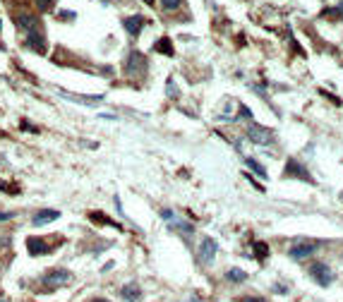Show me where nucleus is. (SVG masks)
<instances>
[{
	"mask_svg": "<svg viewBox=\"0 0 343 302\" xmlns=\"http://www.w3.org/2000/svg\"><path fill=\"white\" fill-rule=\"evenodd\" d=\"M60 218V211L56 209H41L39 214H34V226H44V223H51V221H58Z\"/></svg>",
	"mask_w": 343,
	"mask_h": 302,
	"instance_id": "obj_11",
	"label": "nucleus"
},
{
	"mask_svg": "<svg viewBox=\"0 0 343 302\" xmlns=\"http://www.w3.org/2000/svg\"><path fill=\"white\" fill-rule=\"evenodd\" d=\"M247 137L252 139V144L257 146H269V144H274V132L264 125H257V122H250V127H247Z\"/></svg>",
	"mask_w": 343,
	"mask_h": 302,
	"instance_id": "obj_3",
	"label": "nucleus"
},
{
	"mask_svg": "<svg viewBox=\"0 0 343 302\" xmlns=\"http://www.w3.org/2000/svg\"><path fill=\"white\" fill-rule=\"evenodd\" d=\"M283 175L286 178H298V180H302V183H314V178H312V173L305 168V163L295 161V159H288L286 168H283Z\"/></svg>",
	"mask_w": 343,
	"mask_h": 302,
	"instance_id": "obj_4",
	"label": "nucleus"
},
{
	"mask_svg": "<svg viewBox=\"0 0 343 302\" xmlns=\"http://www.w3.org/2000/svg\"><path fill=\"white\" fill-rule=\"evenodd\" d=\"M24 46L32 48V51H36V53H46L44 34H27V36H24Z\"/></svg>",
	"mask_w": 343,
	"mask_h": 302,
	"instance_id": "obj_10",
	"label": "nucleus"
},
{
	"mask_svg": "<svg viewBox=\"0 0 343 302\" xmlns=\"http://www.w3.org/2000/svg\"><path fill=\"white\" fill-rule=\"evenodd\" d=\"M243 302H266V300L259 297V295H247V297H243Z\"/></svg>",
	"mask_w": 343,
	"mask_h": 302,
	"instance_id": "obj_22",
	"label": "nucleus"
},
{
	"mask_svg": "<svg viewBox=\"0 0 343 302\" xmlns=\"http://www.w3.org/2000/svg\"><path fill=\"white\" fill-rule=\"evenodd\" d=\"M89 218H91L94 223H99V226H113V228H120L118 223H115V221H111V218H108L106 214H99V211H91V214H89Z\"/></svg>",
	"mask_w": 343,
	"mask_h": 302,
	"instance_id": "obj_14",
	"label": "nucleus"
},
{
	"mask_svg": "<svg viewBox=\"0 0 343 302\" xmlns=\"http://www.w3.org/2000/svg\"><path fill=\"white\" fill-rule=\"evenodd\" d=\"M120 295L125 297V302L139 300V285H137V283H127V285H122L120 288Z\"/></svg>",
	"mask_w": 343,
	"mask_h": 302,
	"instance_id": "obj_13",
	"label": "nucleus"
},
{
	"mask_svg": "<svg viewBox=\"0 0 343 302\" xmlns=\"http://www.w3.org/2000/svg\"><path fill=\"white\" fill-rule=\"evenodd\" d=\"M219 252V242L214 237H202L200 240V247H197V257H200L202 266H211L214 264V257Z\"/></svg>",
	"mask_w": 343,
	"mask_h": 302,
	"instance_id": "obj_2",
	"label": "nucleus"
},
{
	"mask_svg": "<svg viewBox=\"0 0 343 302\" xmlns=\"http://www.w3.org/2000/svg\"><path fill=\"white\" fill-rule=\"evenodd\" d=\"M144 70H146V58L142 53L132 51L130 58H127V75H142Z\"/></svg>",
	"mask_w": 343,
	"mask_h": 302,
	"instance_id": "obj_7",
	"label": "nucleus"
},
{
	"mask_svg": "<svg viewBox=\"0 0 343 302\" xmlns=\"http://www.w3.org/2000/svg\"><path fill=\"white\" fill-rule=\"evenodd\" d=\"M15 22H17L20 29H24V36H27V34H41V29H44V27H41V20L34 17V15H27V12H24V15H17Z\"/></svg>",
	"mask_w": 343,
	"mask_h": 302,
	"instance_id": "obj_6",
	"label": "nucleus"
},
{
	"mask_svg": "<svg viewBox=\"0 0 343 302\" xmlns=\"http://www.w3.org/2000/svg\"><path fill=\"white\" fill-rule=\"evenodd\" d=\"M321 15H324V17H331V20H343V5H338V8H326Z\"/></svg>",
	"mask_w": 343,
	"mask_h": 302,
	"instance_id": "obj_16",
	"label": "nucleus"
},
{
	"mask_svg": "<svg viewBox=\"0 0 343 302\" xmlns=\"http://www.w3.org/2000/svg\"><path fill=\"white\" fill-rule=\"evenodd\" d=\"M70 280H72V273L67 269H51L41 276V285H44V290H56V288L65 285Z\"/></svg>",
	"mask_w": 343,
	"mask_h": 302,
	"instance_id": "obj_1",
	"label": "nucleus"
},
{
	"mask_svg": "<svg viewBox=\"0 0 343 302\" xmlns=\"http://www.w3.org/2000/svg\"><path fill=\"white\" fill-rule=\"evenodd\" d=\"M255 254H257V259H266V254H269L266 242H255Z\"/></svg>",
	"mask_w": 343,
	"mask_h": 302,
	"instance_id": "obj_19",
	"label": "nucleus"
},
{
	"mask_svg": "<svg viewBox=\"0 0 343 302\" xmlns=\"http://www.w3.org/2000/svg\"><path fill=\"white\" fill-rule=\"evenodd\" d=\"M310 276L319 285H329L333 280V271L329 269V264H324V261H312L310 264Z\"/></svg>",
	"mask_w": 343,
	"mask_h": 302,
	"instance_id": "obj_5",
	"label": "nucleus"
},
{
	"mask_svg": "<svg viewBox=\"0 0 343 302\" xmlns=\"http://www.w3.org/2000/svg\"><path fill=\"white\" fill-rule=\"evenodd\" d=\"M317 249V245L314 242H295L293 247L288 249V257L290 259H307Z\"/></svg>",
	"mask_w": 343,
	"mask_h": 302,
	"instance_id": "obj_8",
	"label": "nucleus"
},
{
	"mask_svg": "<svg viewBox=\"0 0 343 302\" xmlns=\"http://www.w3.org/2000/svg\"><path fill=\"white\" fill-rule=\"evenodd\" d=\"M161 5H163V10H168V12H173L176 8H180V0H158Z\"/></svg>",
	"mask_w": 343,
	"mask_h": 302,
	"instance_id": "obj_21",
	"label": "nucleus"
},
{
	"mask_svg": "<svg viewBox=\"0 0 343 302\" xmlns=\"http://www.w3.org/2000/svg\"><path fill=\"white\" fill-rule=\"evenodd\" d=\"M27 252L32 254V257H39V254H46V252H51V247L46 245L44 237H27Z\"/></svg>",
	"mask_w": 343,
	"mask_h": 302,
	"instance_id": "obj_9",
	"label": "nucleus"
},
{
	"mask_svg": "<svg viewBox=\"0 0 343 302\" xmlns=\"http://www.w3.org/2000/svg\"><path fill=\"white\" fill-rule=\"evenodd\" d=\"M122 27L127 29V34H130V36H137V34L142 32V27H144V17H139V15L125 17V20H122Z\"/></svg>",
	"mask_w": 343,
	"mask_h": 302,
	"instance_id": "obj_12",
	"label": "nucleus"
},
{
	"mask_svg": "<svg viewBox=\"0 0 343 302\" xmlns=\"http://www.w3.org/2000/svg\"><path fill=\"white\" fill-rule=\"evenodd\" d=\"M341 199H343V194H341Z\"/></svg>",
	"mask_w": 343,
	"mask_h": 302,
	"instance_id": "obj_27",
	"label": "nucleus"
},
{
	"mask_svg": "<svg viewBox=\"0 0 343 302\" xmlns=\"http://www.w3.org/2000/svg\"><path fill=\"white\" fill-rule=\"evenodd\" d=\"M245 163H247V168H250V171H255L259 178H266V171L262 168V166H259V161H255V159H247Z\"/></svg>",
	"mask_w": 343,
	"mask_h": 302,
	"instance_id": "obj_18",
	"label": "nucleus"
},
{
	"mask_svg": "<svg viewBox=\"0 0 343 302\" xmlns=\"http://www.w3.org/2000/svg\"><path fill=\"white\" fill-rule=\"evenodd\" d=\"M12 216H15V211H0V223L8 221V218H12Z\"/></svg>",
	"mask_w": 343,
	"mask_h": 302,
	"instance_id": "obj_23",
	"label": "nucleus"
},
{
	"mask_svg": "<svg viewBox=\"0 0 343 302\" xmlns=\"http://www.w3.org/2000/svg\"><path fill=\"white\" fill-rule=\"evenodd\" d=\"M154 48L158 51V53H163V55H173V48H170V41H168V39H161Z\"/></svg>",
	"mask_w": 343,
	"mask_h": 302,
	"instance_id": "obj_17",
	"label": "nucleus"
},
{
	"mask_svg": "<svg viewBox=\"0 0 343 302\" xmlns=\"http://www.w3.org/2000/svg\"><path fill=\"white\" fill-rule=\"evenodd\" d=\"M238 118H252V113H250V110H247V108H240V115H238Z\"/></svg>",
	"mask_w": 343,
	"mask_h": 302,
	"instance_id": "obj_24",
	"label": "nucleus"
},
{
	"mask_svg": "<svg viewBox=\"0 0 343 302\" xmlns=\"http://www.w3.org/2000/svg\"><path fill=\"white\" fill-rule=\"evenodd\" d=\"M226 278L231 280V283H243V280L247 278V273H245L243 269H228L226 271Z\"/></svg>",
	"mask_w": 343,
	"mask_h": 302,
	"instance_id": "obj_15",
	"label": "nucleus"
},
{
	"mask_svg": "<svg viewBox=\"0 0 343 302\" xmlns=\"http://www.w3.org/2000/svg\"><path fill=\"white\" fill-rule=\"evenodd\" d=\"M36 5H39V10L41 12H51L53 10V5H56V0H36Z\"/></svg>",
	"mask_w": 343,
	"mask_h": 302,
	"instance_id": "obj_20",
	"label": "nucleus"
},
{
	"mask_svg": "<svg viewBox=\"0 0 343 302\" xmlns=\"http://www.w3.org/2000/svg\"><path fill=\"white\" fill-rule=\"evenodd\" d=\"M91 302H111V300H106V297H94Z\"/></svg>",
	"mask_w": 343,
	"mask_h": 302,
	"instance_id": "obj_26",
	"label": "nucleus"
},
{
	"mask_svg": "<svg viewBox=\"0 0 343 302\" xmlns=\"http://www.w3.org/2000/svg\"><path fill=\"white\" fill-rule=\"evenodd\" d=\"M58 17H63V20H72L75 15H72V12H63V15H58Z\"/></svg>",
	"mask_w": 343,
	"mask_h": 302,
	"instance_id": "obj_25",
	"label": "nucleus"
}]
</instances>
